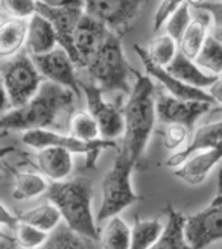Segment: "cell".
<instances>
[{
  "label": "cell",
  "instance_id": "41",
  "mask_svg": "<svg viewBox=\"0 0 222 249\" xmlns=\"http://www.w3.org/2000/svg\"><path fill=\"white\" fill-rule=\"evenodd\" d=\"M210 34L215 36V38H216L218 41H221V43H222V28H219V26H215V28L210 31Z\"/></svg>",
  "mask_w": 222,
  "mask_h": 249
},
{
  "label": "cell",
  "instance_id": "5",
  "mask_svg": "<svg viewBox=\"0 0 222 249\" xmlns=\"http://www.w3.org/2000/svg\"><path fill=\"white\" fill-rule=\"evenodd\" d=\"M0 74L3 84L2 114L26 105L46 81L26 51L5 58L0 66Z\"/></svg>",
  "mask_w": 222,
  "mask_h": 249
},
{
  "label": "cell",
  "instance_id": "15",
  "mask_svg": "<svg viewBox=\"0 0 222 249\" xmlns=\"http://www.w3.org/2000/svg\"><path fill=\"white\" fill-rule=\"evenodd\" d=\"M110 32L111 31L104 23L84 12L75 32V46L81 59V69H84L90 58L99 51Z\"/></svg>",
  "mask_w": 222,
  "mask_h": 249
},
{
  "label": "cell",
  "instance_id": "31",
  "mask_svg": "<svg viewBox=\"0 0 222 249\" xmlns=\"http://www.w3.org/2000/svg\"><path fill=\"white\" fill-rule=\"evenodd\" d=\"M146 51L155 64L166 69L170 62L175 59L180 49H178V43L172 38L170 35L166 34V35H160L157 38H154L149 43V46L146 47Z\"/></svg>",
  "mask_w": 222,
  "mask_h": 249
},
{
  "label": "cell",
  "instance_id": "1",
  "mask_svg": "<svg viewBox=\"0 0 222 249\" xmlns=\"http://www.w3.org/2000/svg\"><path fill=\"white\" fill-rule=\"evenodd\" d=\"M75 97L78 96L66 87L44 81L26 105L2 114V129L28 132L34 129L56 131L64 124L69 126V120L75 113Z\"/></svg>",
  "mask_w": 222,
  "mask_h": 249
},
{
  "label": "cell",
  "instance_id": "12",
  "mask_svg": "<svg viewBox=\"0 0 222 249\" xmlns=\"http://www.w3.org/2000/svg\"><path fill=\"white\" fill-rule=\"evenodd\" d=\"M134 51L139 55V58L142 59V64L145 67L146 74L155 81H158L165 87V90L174 97L178 99H184V101H200V102H208V104H215V99L210 96L207 90L203 89H196V87L184 84L183 81H180L177 76H174L170 71H167V69L160 67L158 64L151 59V56L148 55L146 47L140 46V44H134Z\"/></svg>",
  "mask_w": 222,
  "mask_h": 249
},
{
  "label": "cell",
  "instance_id": "24",
  "mask_svg": "<svg viewBox=\"0 0 222 249\" xmlns=\"http://www.w3.org/2000/svg\"><path fill=\"white\" fill-rule=\"evenodd\" d=\"M99 243L102 249H131L132 228L120 216L110 217L99 231Z\"/></svg>",
  "mask_w": 222,
  "mask_h": 249
},
{
  "label": "cell",
  "instance_id": "43",
  "mask_svg": "<svg viewBox=\"0 0 222 249\" xmlns=\"http://www.w3.org/2000/svg\"><path fill=\"white\" fill-rule=\"evenodd\" d=\"M215 113H218V114H222V107H218V108H215Z\"/></svg>",
  "mask_w": 222,
  "mask_h": 249
},
{
  "label": "cell",
  "instance_id": "17",
  "mask_svg": "<svg viewBox=\"0 0 222 249\" xmlns=\"http://www.w3.org/2000/svg\"><path fill=\"white\" fill-rule=\"evenodd\" d=\"M219 143H222V120L207 123L195 131L186 147H183L181 151L175 152L166 160V166L177 169L192 155L212 149Z\"/></svg>",
  "mask_w": 222,
  "mask_h": 249
},
{
  "label": "cell",
  "instance_id": "30",
  "mask_svg": "<svg viewBox=\"0 0 222 249\" xmlns=\"http://www.w3.org/2000/svg\"><path fill=\"white\" fill-rule=\"evenodd\" d=\"M195 62L207 73L221 76L222 74V43L218 41L210 34L201 49V52L196 56Z\"/></svg>",
  "mask_w": 222,
  "mask_h": 249
},
{
  "label": "cell",
  "instance_id": "8",
  "mask_svg": "<svg viewBox=\"0 0 222 249\" xmlns=\"http://www.w3.org/2000/svg\"><path fill=\"white\" fill-rule=\"evenodd\" d=\"M184 234L190 249H203L222 240V169L218 177V192L205 208L186 216Z\"/></svg>",
  "mask_w": 222,
  "mask_h": 249
},
{
  "label": "cell",
  "instance_id": "34",
  "mask_svg": "<svg viewBox=\"0 0 222 249\" xmlns=\"http://www.w3.org/2000/svg\"><path fill=\"white\" fill-rule=\"evenodd\" d=\"M189 132L190 129L184 124L178 123H169L165 124V128L162 131L163 137V144L169 152H178L183 147H186L189 143Z\"/></svg>",
  "mask_w": 222,
  "mask_h": 249
},
{
  "label": "cell",
  "instance_id": "22",
  "mask_svg": "<svg viewBox=\"0 0 222 249\" xmlns=\"http://www.w3.org/2000/svg\"><path fill=\"white\" fill-rule=\"evenodd\" d=\"M166 222L165 230L160 239L151 249H190L186 234H184V225H186V216H183L172 205H167L166 210Z\"/></svg>",
  "mask_w": 222,
  "mask_h": 249
},
{
  "label": "cell",
  "instance_id": "26",
  "mask_svg": "<svg viewBox=\"0 0 222 249\" xmlns=\"http://www.w3.org/2000/svg\"><path fill=\"white\" fill-rule=\"evenodd\" d=\"M17 216L20 217L21 222H26L29 225H34L49 234H52L56 228H59L61 227L59 223L63 220V216H61L59 210L51 201H47L35 208L21 211V213H18Z\"/></svg>",
  "mask_w": 222,
  "mask_h": 249
},
{
  "label": "cell",
  "instance_id": "21",
  "mask_svg": "<svg viewBox=\"0 0 222 249\" xmlns=\"http://www.w3.org/2000/svg\"><path fill=\"white\" fill-rule=\"evenodd\" d=\"M166 69L184 84L196 87V89H203V90L205 89L208 90L218 79V76L204 71L193 59L187 58L181 52L177 53L175 59L172 61Z\"/></svg>",
  "mask_w": 222,
  "mask_h": 249
},
{
  "label": "cell",
  "instance_id": "38",
  "mask_svg": "<svg viewBox=\"0 0 222 249\" xmlns=\"http://www.w3.org/2000/svg\"><path fill=\"white\" fill-rule=\"evenodd\" d=\"M0 222L5 228H9L11 232L16 230V227L20 223V217L17 214H12L8 210V207L5 204H2V213H0Z\"/></svg>",
  "mask_w": 222,
  "mask_h": 249
},
{
  "label": "cell",
  "instance_id": "25",
  "mask_svg": "<svg viewBox=\"0 0 222 249\" xmlns=\"http://www.w3.org/2000/svg\"><path fill=\"white\" fill-rule=\"evenodd\" d=\"M49 189L47 178L40 172H14L12 197L17 201H28L43 195Z\"/></svg>",
  "mask_w": 222,
  "mask_h": 249
},
{
  "label": "cell",
  "instance_id": "7",
  "mask_svg": "<svg viewBox=\"0 0 222 249\" xmlns=\"http://www.w3.org/2000/svg\"><path fill=\"white\" fill-rule=\"evenodd\" d=\"M21 140L26 146L37 149V151L49 146H58L67 149L73 155L82 154L85 155V169H94L96 160L104 149L117 147V143L114 140L99 139L94 142H82L75 139V137H72L70 134H63L51 129H34V131L23 132Z\"/></svg>",
  "mask_w": 222,
  "mask_h": 249
},
{
  "label": "cell",
  "instance_id": "27",
  "mask_svg": "<svg viewBox=\"0 0 222 249\" xmlns=\"http://www.w3.org/2000/svg\"><path fill=\"white\" fill-rule=\"evenodd\" d=\"M165 230V223L157 219H139L135 217L132 227V245L131 249H151L160 239Z\"/></svg>",
  "mask_w": 222,
  "mask_h": 249
},
{
  "label": "cell",
  "instance_id": "32",
  "mask_svg": "<svg viewBox=\"0 0 222 249\" xmlns=\"http://www.w3.org/2000/svg\"><path fill=\"white\" fill-rule=\"evenodd\" d=\"M12 234H14V242L17 248L20 249H40L47 243L49 237H51L49 232L21 220L16 227V230L12 231Z\"/></svg>",
  "mask_w": 222,
  "mask_h": 249
},
{
  "label": "cell",
  "instance_id": "2",
  "mask_svg": "<svg viewBox=\"0 0 222 249\" xmlns=\"http://www.w3.org/2000/svg\"><path fill=\"white\" fill-rule=\"evenodd\" d=\"M125 134L123 149L131 155L135 163H140L145 149L154 132L157 117V89L149 74L134 70V85L123 105Z\"/></svg>",
  "mask_w": 222,
  "mask_h": 249
},
{
  "label": "cell",
  "instance_id": "20",
  "mask_svg": "<svg viewBox=\"0 0 222 249\" xmlns=\"http://www.w3.org/2000/svg\"><path fill=\"white\" fill-rule=\"evenodd\" d=\"M196 11L198 12L193 16L192 23L189 24V28L186 29V32H184V35L181 36V40L178 43L180 52L193 61L201 52L207 36L210 35L208 28H210V21H213L207 12L201 9H196Z\"/></svg>",
  "mask_w": 222,
  "mask_h": 249
},
{
  "label": "cell",
  "instance_id": "11",
  "mask_svg": "<svg viewBox=\"0 0 222 249\" xmlns=\"http://www.w3.org/2000/svg\"><path fill=\"white\" fill-rule=\"evenodd\" d=\"M37 69L44 76L46 81H52L72 90L76 96L81 94V81L76 78V64L72 56L58 46L52 52L44 55H34L32 56Z\"/></svg>",
  "mask_w": 222,
  "mask_h": 249
},
{
  "label": "cell",
  "instance_id": "18",
  "mask_svg": "<svg viewBox=\"0 0 222 249\" xmlns=\"http://www.w3.org/2000/svg\"><path fill=\"white\" fill-rule=\"evenodd\" d=\"M35 163L41 175L51 182L66 181L73 170V154L64 147L49 146L37 152Z\"/></svg>",
  "mask_w": 222,
  "mask_h": 249
},
{
  "label": "cell",
  "instance_id": "14",
  "mask_svg": "<svg viewBox=\"0 0 222 249\" xmlns=\"http://www.w3.org/2000/svg\"><path fill=\"white\" fill-rule=\"evenodd\" d=\"M213 104L200 101H184L169 93L157 91V117L163 124L178 123L189 129L195 126L200 117L207 114Z\"/></svg>",
  "mask_w": 222,
  "mask_h": 249
},
{
  "label": "cell",
  "instance_id": "10",
  "mask_svg": "<svg viewBox=\"0 0 222 249\" xmlns=\"http://www.w3.org/2000/svg\"><path fill=\"white\" fill-rule=\"evenodd\" d=\"M81 90L85 96V102H87V111L99 124L101 139L116 142L119 137L125 134L123 109H120L114 104L107 102L104 99V91L93 82H81Z\"/></svg>",
  "mask_w": 222,
  "mask_h": 249
},
{
  "label": "cell",
  "instance_id": "16",
  "mask_svg": "<svg viewBox=\"0 0 222 249\" xmlns=\"http://www.w3.org/2000/svg\"><path fill=\"white\" fill-rule=\"evenodd\" d=\"M221 160H222V143H219L212 149H207V151L192 155L180 167L174 170V175L189 185H200L208 178L210 172L215 169V166Z\"/></svg>",
  "mask_w": 222,
  "mask_h": 249
},
{
  "label": "cell",
  "instance_id": "42",
  "mask_svg": "<svg viewBox=\"0 0 222 249\" xmlns=\"http://www.w3.org/2000/svg\"><path fill=\"white\" fill-rule=\"evenodd\" d=\"M186 2H187L190 6H193V8H198V6H201L203 3H205L207 0H186Z\"/></svg>",
  "mask_w": 222,
  "mask_h": 249
},
{
  "label": "cell",
  "instance_id": "44",
  "mask_svg": "<svg viewBox=\"0 0 222 249\" xmlns=\"http://www.w3.org/2000/svg\"><path fill=\"white\" fill-rule=\"evenodd\" d=\"M221 76H222V74H221Z\"/></svg>",
  "mask_w": 222,
  "mask_h": 249
},
{
  "label": "cell",
  "instance_id": "29",
  "mask_svg": "<svg viewBox=\"0 0 222 249\" xmlns=\"http://www.w3.org/2000/svg\"><path fill=\"white\" fill-rule=\"evenodd\" d=\"M90 240L92 239L72 231L67 225H61L51 234L47 243L40 249H93Z\"/></svg>",
  "mask_w": 222,
  "mask_h": 249
},
{
  "label": "cell",
  "instance_id": "6",
  "mask_svg": "<svg viewBox=\"0 0 222 249\" xmlns=\"http://www.w3.org/2000/svg\"><path fill=\"white\" fill-rule=\"evenodd\" d=\"M135 166L137 163L122 147L101 184L102 201L96 216L97 222H105L110 217L119 216L123 210L139 201V196L134 192L131 182V175Z\"/></svg>",
  "mask_w": 222,
  "mask_h": 249
},
{
  "label": "cell",
  "instance_id": "23",
  "mask_svg": "<svg viewBox=\"0 0 222 249\" xmlns=\"http://www.w3.org/2000/svg\"><path fill=\"white\" fill-rule=\"evenodd\" d=\"M29 20L9 17L0 26V56L3 59L14 56L26 46Z\"/></svg>",
  "mask_w": 222,
  "mask_h": 249
},
{
  "label": "cell",
  "instance_id": "39",
  "mask_svg": "<svg viewBox=\"0 0 222 249\" xmlns=\"http://www.w3.org/2000/svg\"><path fill=\"white\" fill-rule=\"evenodd\" d=\"M38 2L54 8H81L84 9V0H38Z\"/></svg>",
  "mask_w": 222,
  "mask_h": 249
},
{
  "label": "cell",
  "instance_id": "3",
  "mask_svg": "<svg viewBox=\"0 0 222 249\" xmlns=\"http://www.w3.org/2000/svg\"><path fill=\"white\" fill-rule=\"evenodd\" d=\"M47 201L56 205L64 225L84 237L99 240V230L92 210L93 187L87 178H73L51 182L47 189Z\"/></svg>",
  "mask_w": 222,
  "mask_h": 249
},
{
  "label": "cell",
  "instance_id": "19",
  "mask_svg": "<svg viewBox=\"0 0 222 249\" xmlns=\"http://www.w3.org/2000/svg\"><path fill=\"white\" fill-rule=\"evenodd\" d=\"M59 46L56 32L52 26V23L46 17L37 12L35 16L29 18V31L26 40V51L31 56L34 55H44L52 52L54 49Z\"/></svg>",
  "mask_w": 222,
  "mask_h": 249
},
{
  "label": "cell",
  "instance_id": "9",
  "mask_svg": "<svg viewBox=\"0 0 222 249\" xmlns=\"http://www.w3.org/2000/svg\"><path fill=\"white\" fill-rule=\"evenodd\" d=\"M142 0H84V12L119 35H125L137 18Z\"/></svg>",
  "mask_w": 222,
  "mask_h": 249
},
{
  "label": "cell",
  "instance_id": "45",
  "mask_svg": "<svg viewBox=\"0 0 222 249\" xmlns=\"http://www.w3.org/2000/svg\"><path fill=\"white\" fill-rule=\"evenodd\" d=\"M221 249H222V248H221Z\"/></svg>",
  "mask_w": 222,
  "mask_h": 249
},
{
  "label": "cell",
  "instance_id": "36",
  "mask_svg": "<svg viewBox=\"0 0 222 249\" xmlns=\"http://www.w3.org/2000/svg\"><path fill=\"white\" fill-rule=\"evenodd\" d=\"M186 2V0H162V3L158 5L155 14H154V32H157L163 24L167 21V18L174 14V12Z\"/></svg>",
  "mask_w": 222,
  "mask_h": 249
},
{
  "label": "cell",
  "instance_id": "35",
  "mask_svg": "<svg viewBox=\"0 0 222 249\" xmlns=\"http://www.w3.org/2000/svg\"><path fill=\"white\" fill-rule=\"evenodd\" d=\"M0 3L9 17L28 20L37 14L38 0H0Z\"/></svg>",
  "mask_w": 222,
  "mask_h": 249
},
{
  "label": "cell",
  "instance_id": "33",
  "mask_svg": "<svg viewBox=\"0 0 222 249\" xmlns=\"http://www.w3.org/2000/svg\"><path fill=\"white\" fill-rule=\"evenodd\" d=\"M193 16L190 14V5L187 2H184L174 14H172L167 21L165 23L166 26V34L170 35L177 43H180L181 36L186 32V29L189 28V24L192 23Z\"/></svg>",
  "mask_w": 222,
  "mask_h": 249
},
{
  "label": "cell",
  "instance_id": "40",
  "mask_svg": "<svg viewBox=\"0 0 222 249\" xmlns=\"http://www.w3.org/2000/svg\"><path fill=\"white\" fill-rule=\"evenodd\" d=\"M207 91L210 93V96L215 99V104L222 107V76H218L216 82Z\"/></svg>",
  "mask_w": 222,
  "mask_h": 249
},
{
  "label": "cell",
  "instance_id": "13",
  "mask_svg": "<svg viewBox=\"0 0 222 249\" xmlns=\"http://www.w3.org/2000/svg\"><path fill=\"white\" fill-rule=\"evenodd\" d=\"M37 12L46 17L52 23V26L56 32L58 43L64 51L72 56L75 64L81 67V59L75 46V32L78 28V23L84 14V9L81 8H54L44 5L41 2L37 3Z\"/></svg>",
  "mask_w": 222,
  "mask_h": 249
},
{
  "label": "cell",
  "instance_id": "28",
  "mask_svg": "<svg viewBox=\"0 0 222 249\" xmlns=\"http://www.w3.org/2000/svg\"><path fill=\"white\" fill-rule=\"evenodd\" d=\"M67 134L82 142H94L101 139L99 124L89 111H75L69 120Z\"/></svg>",
  "mask_w": 222,
  "mask_h": 249
},
{
  "label": "cell",
  "instance_id": "37",
  "mask_svg": "<svg viewBox=\"0 0 222 249\" xmlns=\"http://www.w3.org/2000/svg\"><path fill=\"white\" fill-rule=\"evenodd\" d=\"M195 9H201L207 12V14L212 17L215 26L222 28V2H205Z\"/></svg>",
  "mask_w": 222,
  "mask_h": 249
},
{
  "label": "cell",
  "instance_id": "4",
  "mask_svg": "<svg viewBox=\"0 0 222 249\" xmlns=\"http://www.w3.org/2000/svg\"><path fill=\"white\" fill-rule=\"evenodd\" d=\"M89 71L93 84L105 91H120L130 96L134 82V67L128 62L122 49V38L110 32L104 44L99 47L84 67Z\"/></svg>",
  "mask_w": 222,
  "mask_h": 249
}]
</instances>
